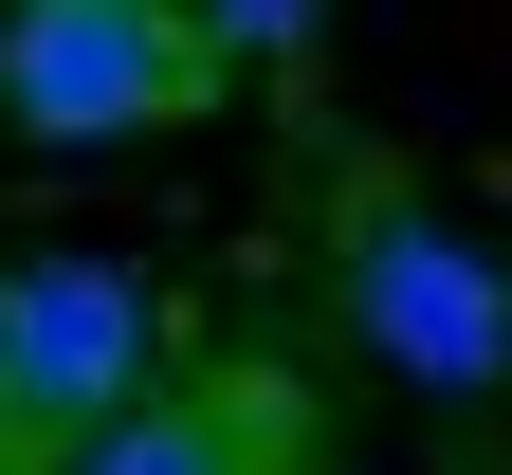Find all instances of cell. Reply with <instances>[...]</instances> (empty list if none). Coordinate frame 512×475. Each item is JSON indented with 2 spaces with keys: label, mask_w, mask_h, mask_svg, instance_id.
I'll return each mask as SVG.
<instances>
[{
  "label": "cell",
  "mask_w": 512,
  "mask_h": 475,
  "mask_svg": "<svg viewBox=\"0 0 512 475\" xmlns=\"http://www.w3.org/2000/svg\"><path fill=\"white\" fill-rule=\"evenodd\" d=\"M275 384H128L74 439V475H275Z\"/></svg>",
  "instance_id": "4"
},
{
  "label": "cell",
  "mask_w": 512,
  "mask_h": 475,
  "mask_svg": "<svg viewBox=\"0 0 512 475\" xmlns=\"http://www.w3.org/2000/svg\"><path fill=\"white\" fill-rule=\"evenodd\" d=\"M220 92V19L183 0H19L0 19V110L37 147H110V128H183Z\"/></svg>",
  "instance_id": "1"
},
{
  "label": "cell",
  "mask_w": 512,
  "mask_h": 475,
  "mask_svg": "<svg viewBox=\"0 0 512 475\" xmlns=\"http://www.w3.org/2000/svg\"><path fill=\"white\" fill-rule=\"evenodd\" d=\"M348 311L403 384H512V275L439 220H366L348 238Z\"/></svg>",
  "instance_id": "3"
},
{
  "label": "cell",
  "mask_w": 512,
  "mask_h": 475,
  "mask_svg": "<svg viewBox=\"0 0 512 475\" xmlns=\"http://www.w3.org/2000/svg\"><path fill=\"white\" fill-rule=\"evenodd\" d=\"M147 384V293L110 256H19L0 275V421L19 439H92Z\"/></svg>",
  "instance_id": "2"
},
{
  "label": "cell",
  "mask_w": 512,
  "mask_h": 475,
  "mask_svg": "<svg viewBox=\"0 0 512 475\" xmlns=\"http://www.w3.org/2000/svg\"><path fill=\"white\" fill-rule=\"evenodd\" d=\"M202 19H220L238 55H293V37H311V0H202Z\"/></svg>",
  "instance_id": "5"
}]
</instances>
